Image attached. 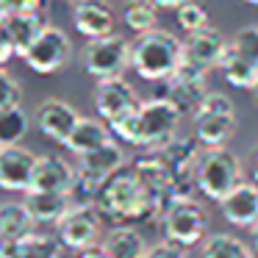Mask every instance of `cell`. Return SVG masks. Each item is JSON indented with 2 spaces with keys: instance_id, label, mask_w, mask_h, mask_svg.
I'll use <instances>...</instances> for the list:
<instances>
[{
  "instance_id": "obj_1",
  "label": "cell",
  "mask_w": 258,
  "mask_h": 258,
  "mask_svg": "<svg viewBox=\"0 0 258 258\" xmlns=\"http://www.w3.org/2000/svg\"><path fill=\"white\" fill-rule=\"evenodd\" d=\"M180 122H183V111L172 100L156 95L153 100L139 103L131 114L108 122V128L119 142L136 145L142 150H158L178 136Z\"/></svg>"
},
{
  "instance_id": "obj_2",
  "label": "cell",
  "mask_w": 258,
  "mask_h": 258,
  "mask_svg": "<svg viewBox=\"0 0 258 258\" xmlns=\"http://www.w3.org/2000/svg\"><path fill=\"white\" fill-rule=\"evenodd\" d=\"M97 211L103 214V219L111 222H147V219L161 217L158 206L153 203V197L147 195L145 183L139 180L136 169L131 164H125L122 169H117L114 175H108L97 189L95 200Z\"/></svg>"
},
{
  "instance_id": "obj_3",
  "label": "cell",
  "mask_w": 258,
  "mask_h": 258,
  "mask_svg": "<svg viewBox=\"0 0 258 258\" xmlns=\"http://www.w3.org/2000/svg\"><path fill=\"white\" fill-rule=\"evenodd\" d=\"M180 64H183V42L169 31L153 28L139 34L136 42H131V67L139 78L150 84L172 78Z\"/></svg>"
},
{
  "instance_id": "obj_4",
  "label": "cell",
  "mask_w": 258,
  "mask_h": 258,
  "mask_svg": "<svg viewBox=\"0 0 258 258\" xmlns=\"http://www.w3.org/2000/svg\"><path fill=\"white\" fill-rule=\"evenodd\" d=\"M239 114L228 95L222 92H206L200 106L191 111V128L195 139L203 147H225L236 134Z\"/></svg>"
},
{
  "instance_id": "obj_5",
  "label": "cell",
  "mask_w": 258,
  "mask_h": 258,
  "mask_svg": "<svg viewBox=\"0 0 258 258\" xmlns=\"http://www.w3.org/2000/svg\"><path fill=\"white\" fill-rule=\"evenodd\" d=\"M239 180H244L241 158L225 147H203L200 164H197V191L206 200L219 203Z\"/></svg>"
},
{
  "instance_id": "obj_6",
  "label": "cell",
  "mask_w": 258,
  "mask_h": 258,
  "mask_svg": "<svg viewBox=\"0 0 258 258\" xmlns=\"http://www.w3.org/2000/svg\"><path fill=\"white\" fill-rule=\"evenodd\" d=\"M161 233L164 239L178 241L183 247H195L206 239L208 233V214L200 200L191 195L186 197H172L161 211Z\"/></svg>"
},
{
  "instance_id": "obj_7",
  "label": "cell",
  "mask_w": 258,
  "mask_h": 258,
  "mask_svg": "<svg viewBox=\"0 0 258 258\" xmlns=\"http://www.w3.org/2000/svg\"><path fill=\"white\" fill-rule=\"evenodd\" d=\"M81 67L95 81L117 78L131 67V42L119 34H106L89 39L81 50Z\"/></svg>"
},
{
  "instance_id": "obj_8",
  "label": "cell",
  "mask_w": 258,
  "mask_h": 258,
  "mask_svg": "<svg viewBox=\"0 0 258 258\" xmlns=\"http://www.w3.org/2000/svg\"><path fill=\"white\" fill-rule=\"evenodd\" d=\"M158 156L164 158L172 178V195L186 197L197 189V164L203 156V145L191 136V139H180L175 136L169 145L158 147Z\"/></svg>"
},
{
  "instance_id": "obj_9",
  "label": "cell",
  "mask_w": 258,
  "mask_h": 258,
  "mask_svg": "<svg viewBox=\"0 0 258 258\" xmlns=\"http://www.w3.org/2000/svg\"><path fill=\"white\" fill-rule=\"evenodd\" d=\"M70 58H73V42H70L67 31H61L58 25H45L36 42L23 56V61L36 75H53L67 67Z\"/></svg>"
},
{
  "instance_id": "obj_10",
  "label": "cell",
  "mask_w": 258,
  "mask_h": 258,
  "mask_svg": "<svg viewBox=\"0 0 258 258\" xmlns=\"http://www.w3.org/2000/svg\"><path fill=\"white\" fill-rule=\"evenodd\" d=\"M56 228H58L61 244L78 252L92 244H100L103 214L97 211V206H73Z\"/></svg>"
},
{
  "instance_id": "obj_11",
  "label": "cell",
  "mask_w": 258,
  "mask_h": 258,
  "mask_svg": "<svg viewBox=\"0 0 258 258\" xmlns=\"http://www.w3.org/2000/svg\"><path fill=\"white\" fill-rule=\"evenodd\" d=\"M161 86L164 92H158V97H167L183 114H191L208 92V70H200L195 64L183 61L172 78L161 81Z\"/></svg>"
},
{
  "instance_id": "obj_12",
  "label": "cell",
  "mask_w": 258,
  "mask_h": 258,
  "mask_svg": "<svg viewBox=\"0 0 258 258\" xmlns=\"http://www.w3.org/2000/svg\"><path fill=\"white\" fill-rule=\"evenodd\" d=\"M136 106H139V97H136L134 86H131L122 75L97 81V86H95V111H97L100 119L114 122V119L131 114Z\"/></svg>"
},
{
  "instance_id": "obj_13",
  "label": "cell",
  "mask_w": 258,
  "mask_h": 258,
  "mask_svg": "<svg viewBox=\"0 0 258 258\" xmlns=\"http://www.w3.org/2000/svg\"><path fill=\"white\" fill-rule=\"evenodd\" d=\"M36 153L23 145L0 147V189L6 191H28L36 169Z\"/></svg>"
},
{
  "instance_id": "obj_14",
  "label": "cell",
  "mask_w": 258,
  "mask_h": 258,
  "mask_svg": "<svg viewBox=\"0 0 258 258\" xmlns=\"http://www.w3.org/2000/svg\"><path fill=\"white\" fill-rule=\"evenodd\" d=\"M78 119H81L78 108L73 103L61 100V97H47L36 108V125H39V131L50 142H58V145H64L70 139V134L78 125Z\"/></svg>"
},
{
  "instance_id": "obj_15",
  "label": "cell",
  "mask_w": 258,
  "mask_h": 258,
  "mask_svg": "<svg viewBox=\"0 0 258 258\" xmlns=\"http://www.w3.org/2000/svg\"><path fill=\"white\" fill-rule=\"evenodd\" d=\"M217 206L230 225L250 228L258 222V183L255 180H239Z\"/></svg>"
},
{
  "instance_id": "obj_16",
  "label": "cell",
  "mask_w": 258,
  "mask_h": 258,
  "mask_svg": "<svg viewBox=\"0 0 258 258\" xmlns=\"http://www.w3.org/2000/svg\"><path fill=\"white\" fill-rule=\"evenodd\" d=\"M228 45L230 42L225 39L217 28L208 25V28H203V31L189 34V39L183 42V61H189V64H195V67L211 73L214 67H219Z\"/></svg>"
},
{
  "instance_id": "obj_17",
  "label": "cell",
  "mask_w": 258,
  "mask_h": 258,
  "mask_svg": "<svg viewBox=\"0 0 258 258\" xmlns=\"http://www.w3.org/2000/svg\"><path fill=\"white\" fill-rule=\"evenodd\" d=\"M73 25L86 39L114 34L111 3L108 0H75L73 3Z\"/></svg>"
},
{
  "instance_id": "obj_18",
  "label": "cell",
  "mask_w": 258,
  "mask_h": 258,
  "mask_svg": "<svg viewBox=\"0 0 258 258\" xmlns=\"http://www.w3.org/2000/svg\"><path fill=\"white\" fill-rule=\"evenodd\" d=\"M125 164H128L125 161V150H122V145L117 142V136H114V139H108L103 147L78 156L75 169H78L81 175H86L89 180H95V183H103L108 175H114L117 169H122Z\"/></svg>"
},
{
  "instance_id": "obj_19",
  "label": "cell",
  "mask_w": 258,
  "mask_h": 258,
  "mask_svg": "<svg viewBox=\"0 0 258 258\" xmlns=\"http://www.w3.org/2000/svg\"><path fill=\"white\" fill-rule=\"evenodd\" d=\"M75 175V164H70L61 156H39L36 158V169H34V180H31V189L39 191H70Z\"/></svg>"
},
{
  "instance_id": "obj_20",
  "label": "cell",
  "mask_w": 258,
  "mask_h": 258,
  "mask_svg": "<svg viewBox=\"0 0 258 258\" xmlns=\"http://www.w3.org/2000/svg\"><path fill=\"white\" fill-rule=\"evenodd\" d=\"M25 208L31 211V217L36 219V225H58L64 219V214L73 208L67 191H39L28 189L25 191Z\"/></svg>"
},
{
  "instance_id": "obj_21",
  "label": "cell",
  "mask_w": 258,
  "mask_h": 258,
  "mask_svg": "<svg viewBox=\"0 0 258 258\" xmlns=\"http://www.w3.org/2000/svg\"><path fill=\"white\" fill-rule=\"evenodd\" d=\"M0 258H61V239L47 233H31L23 239H3L0 241Z\"/></svg>"
},
{
  "instance_id": "obj_22",
  "label": "cell",
  "mask_w": 258,
  "mask_h": 258,
  "mask_svg": "<svg viewBox=\"0 0 258 258\" xmlns=\"http://www.w3.org/2000/svg\"><path fill=\"white\" fill-rule=\"evenodd\" d=\"M108 139H114V134H111L106 119L81 117L78 125L73 128V134H70V139L64 142V147L78 158V156H84V153H92V150H97V147H103Z\"/></svg>"
},
{
  "instance_id": "obj_23",
  "label": "cell",
  "mask_w": 258,
  "mask_h": 258,
  "mask_svg": "<svg viewBox=\"0 0 258 258\" xmlns=\"http://www.w3.org/2000/svg\"><path fill=\"white\" fill-rule=\"evenodd\" d=\"M100 244H103V250L108 252V258H145L147 247H150L139 230L131 228V225H122V222L114 225V228L103 236Z\"/></svg>"
},
{
  "instance_id": "obj_24",
  "label": "cell",
  "mask_w": 258,
  "mask_h": 258,
  "mask_svg": "<svg viewBox=\"0 0 258 258\" xmlns=\"http://www.w3.org/2000/svg\"><path fill=\"white\" fill-rule=\"evenodd\" d=\"M42 28H45V23H42L39 14H9L6 23H3V34L9 36V42H12L14 53L20 58L28 53V47L36 42Z\"/></svg>"
},
{
  "instance_id": "obj_25",
  "label": "cell",
  "mask_w": 258,
  "mask_h": 258,
  "mask_svg": "<svg viewBox=\"0 0 258 258\" xmlns=\"http://www.w3.org/2000/svg\"><path fill=\"white\" fill-rule=\"evenodd\" d=\"M219 70H222V78L228 81L236 89H252L258 78V64H252L244 53H239L233 45H228L222 61H219Z\"/></svg>"
},
{
  "instance_id": "obj_26",
  "label": "cell",
  "mask_w": 258,
  "mask_h": 258,
  "mask_svg": "<svg viewBox=\"0 0 258 258\" xmlns=\"http://www.w3.org/2000/svg\"><path fill=\"white\" fill-rule=\"evenodd\" d=\"M36 230V219L25 208V203H3L0 206V241L23 239Z\"/></svg>"
},
{
  "instance_id": "obj_27",
  "label": "cell",
  "mask_w": 258,
  "mask_h": 258,
  "mask_svg": "<svg viewBox=\"0 0 258 258\" xmlns=\"http://www.w3.org/2000/svg\"><path fill=\"white\" fill-rule=\"evenodd\" d=\"M200 258H255L244 239L233 233H211L200 241Z\"/></svg>"
},
{
  "instance_id": "obj_28",
  "label": "cell",
  "mask_w": 258,
  "mask_h": 258,
  "mask_svg": "<svg viewBox=\"0 0 258 258\" xmlns=\"http://www.w3.org/2000/svg\"><path fill=\"white\" fill-rule=\"evenodd\" d=\"M31 128V117L23 106L0 111V145H20Z\"/></svg>"
},
{
  "instance_id": "obj_29",
  "label": "cell",
  "mask_w": 258,
  "mask_h": 258,
  "mask_svg": "<svg viewBox=\"0 0 258 258\" xmlns=\"http://www.w3.org/2000/svg\"><path fill=\"white\" fill-rule=\"evenodd\" d=\"M122 20L131 31H136V34L153 31L158 25V6L153 0H128L125 9H122Z\"/></svg>"
},
{
  "instance_id": "obj_30",
  "label": "cell",
  "mask_w": 258,
  "mask_h": 258,
  "mask_svg": "<svg viewBox=\"0 0 258 258\" xmlns=\"http://www.w3.org/2000/svg\"><path fill=\"white\" fill-rule=\"evenodd\" d=\"M175 23L186 31V34H195V31L208 28V12L197 3V0H183L178 9H175Z\"/></svg>"
},
{
  "instance_id": "obj_31",
  "label": "cell",
  "mask_w": 258,
  "mask_h": 258,
  "mask_svg": "<svg viewBox=\"0 0 258 258\" xmlns=\"http://www.w3.org/2000/svg\"><path fill=\"white\" fill-rule=\"evenodd\" d=\"M230 45L239 53H244L252 64H258V25H244V28L230 39Z\"/></svg>"
},
{
  "instance_id": "obj_32",
  "label": "cell",
  "mask_w": 258,
  "mask_h": 258,
  "mask_svg": "<svg viewBox=\"0 0 258 258\" xmlns=\"http://www.w3.org/2000/svg\"><path fill=\"white\" fill-rule=\"evenodd\" d=\"M23 103V86L0 67V111L3 108H14Z\"/></svg>"
},
{
  "instance_id": "obj_33",
  "label": "cell",
  "mask_w": 258,
  "mask_h": 258,
  "mask_svg": "<svg viewBox=\"0 0 258 258\" xmlns=\"http://www.w3.org/2000/svg\"><path fill=\"white\" fill-rule=\"evenodd\" d=\"M145 258H189V247L164 239V241H156V244L147 247Z\"/></svg>"
},
{
  "instance_id": "obj_34",
  "label": "cell",
  "mask_w": 258,
  "mask_h": 258,
  "mask_svg": "<svg viewBox=\"0 0 258 258\" xmlns=\"http://www.w3.org/2000/svg\"><path fill=\"white\" fill-rule=\"evenodd\" d=\"M45 0H0V9L6 14H39Z\"/></svg>"
},
{
  "instance_id": "obj_35",
  "label": "cell",
  "mask_w": 258,
  "mask_h": 258,
  "mask_svg": "<svg viewBox=\"0 0 258 258\" xmlns=\"http://www.w3.org/2000/svg\"><path fill=\"white\" fill-rule=\"evenodd\" d=\"M12 56H17V53H14V47H12V42H9V36L3 34V28H0V67H3V64H6Z\"/></svg>"
},
{
  "instance_id": "obj_36",
  "label": "cell",
  "mask_w": 258,
  "mask_h": 258,
  "mask_svg": "<svg viewBox=\"0 0 258 258\" xmlns=\"http://www.w3.org/2000/svg\"><path fill=\"white\" fill-rule=\"evenodd\" d=\"M78 258H108V252L103 250V244H92L86 250H78Z\"/></svg>"
},
{
  "instance_id": "obj_37",
  "label": "cell",
  "mask_w": 258,
  "mask_h": 258,
  "mask_svg": "<svg viewBox=\"0 0 258 258\" xmlns=\"http://www.w3.org/2000/svg\"><path fill=\"white\" fill-rule=\"evenodd\" d=\"M247 230H250V239H247V244H250L252 255L258 258V222H255V225H250V228H247Z\"/></svg>"
},
{
  "instance_id": "obj_38",
  "label": "cell",
  "mask_w": 258,
  "mask_h": 258,
  "mask_svg": "<svg viewBox=\"0 0 258 258\" xmlns=\"http://www.w3.org/2000/svg\"><path fill=\"white\" fill-rule=\"evenodd\" d=\"M153 3H156L158 9H178L183 0H153Z\"/></svg>"
},
{
  "instance_id": "obj_39",
  "label": "cell",
  "mask_w": 258,
  "mask_h": 258,
  "mask_svg": "<svg viewBox=\"0 0 258 258\" xmlns=\"http://www.w3.org/2000/svg\"><path fill=\"white\" fill-rule=\"evenodd\" d=\"M252 180L258 183V147H255V153H252Z\"/></svg>"
},
{
  "instance_id": "obj_40",
  "label": "cell",
  "mask_w": 258,
  "mask_h": 258,
  "mask_svg": "<svg viewBox=\"0 0 258 258\" xmlns=\"http://www.w3.org/2000/svg\"><path fill=\"white\" fill-rule=\"evenodd\" d=\"M252 95H255V103H258V78H255V84H252Z\"/></svg>"
},
{
  "instance_id": "obj_41",
  "label": "cell",
  "mask_w": 258,
  "mask_h": 258,
  "mask_svg": "<svg viewBox=\"0 0 258 258\" xmlns=\"http://www.w3.org/2000/svg\"><path fill=\"white\" fill-rule=\"evenodd\" d=\"M247 6H258V0H244Z\"/></svg>"
},
{
  "instance_id": "obj_42",
  "label": "cell",
  "mask_w": 258,
  "mask_h": 258,
  "mask_svg": "<svg viewBox=\"0 0 258 258\" xmlns=\"http://www.w3.org/2000/svg\"><path fill=\"white\" fill-rule=\"evenodd\" d=\"M70 3H75V0H70Z\"/></svg>"
},
{
  "instance_id": "obj_43",
  "label": "cell",
  "mask_w": 258,
  "mask_h": 258,
  "mask_svg": "<svg viewBox=\"0 0 258 258\" xmlns=\"http://www.w3.org/2000/svg\"><path fill=\"white\" fill-rule=\"evenodd\" d=\"M0 147H3V145H0Z\"/></svg>"
}]
</instances>
